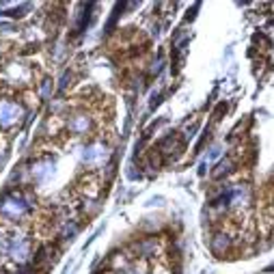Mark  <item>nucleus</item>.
I'll return each instance as SVG.
<instances>
[{
	"label": "nucleus",
	"mask_w": 274,
	"mask_h": 274,
	"mask_svg": "<svg viewBox=\"0 0 274 274\" xmlns=\"http://www.w3.org/2000/svg\"><path fill=\"white\" fill-rule=\"evenodd\" d=\"M37 95L39 99H50L52 97V91H54V82H52V78H43L41 82H37Z\"/></svg>",
	"instance_id": "nucleus-1"
}]
</instances>
